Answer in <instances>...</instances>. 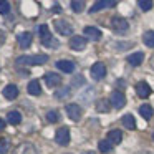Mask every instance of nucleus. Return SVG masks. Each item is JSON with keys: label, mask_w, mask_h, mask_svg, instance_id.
Instances as JSON below:
<instances>
[{"label": "nucleus", "mask_w": 154, "mask_h": 154, "mask_svg": "<svg viewBox=\"0 0 154 154\" xmlns=\"http://www.w3.org/2000/svg\"><path fill=\"white\" fill-rule=\"evenodd\" d=\"M38 33H40V40L45 47H48V48H57L58 47V40L53 38V35L50 33L47 25H40V27H38Z\"/></svg>", "instance_id": "1"}, {"label": "nucleus", "mask_w": 154, "mask_h": 154, "mask_svg": "<svg viewBox=\"0 0 154 154\" xmlns=\"http://www.w3.org/2000/svg\"><path fill=\"white\" fill-rule=\"evenodd\" d=\"M45 61H48L47 55H33V57H18L17 58V63L18 65H43Z\"/></svg>", "instance_id": "2"}, {"label": "nucleus", "mask_w": 154, "mask_h": 154, "mask_svg": "<svg viewBox=\"0 0 154 154\" xmlns=\"http://www.w3.org/2000/svg\"><path fill=\"white\" fill-rule=\"evenodd\" d=\"M53 27L60 35H65V37L73 35V27H71L70 22H66V20H53Z\"/></svg>", "instance_id": "3"}, {"label": "nucleus", "mask_w": 154, "mask_h": 154, "mask_svg": "<svg viewBox=\"0 0 154 154\" xmlns=\"http://www.w3.org/2000/svg\"><path fill=\"white\" fill-rule=\"evenodd\" d=\"M55 141L60 146H68L70 144V129L68 128H58L55 133Z\"/></svg>", "instance_id": "4"}, {"label": "nucleus", "mask_w": 154, "mask_h": 154, "mask_svg": "<svg viewBox=\"0 0 154 154\" xmlns=\"http://www.w3.org/2000/svg\"><path fill=\"white\" fill-rule=\"evenodd\" d=\"M65 111H66L68 118H70L71 121H80L81 119V114H83L80 104H75V103L66 104V106H65Z\"/></svg>", "instance_id": "5"}, {"label": "nucleus", "mask_w": 154, "mask_h": 154, "mask_svg": "<svg viewBox=\"0 0 154 154\" xmlns=\"http://www.w3.org/2000/svg\"><path fill=\"white\" fill-rule=\"evenodd\" d=\"M90 73H91V76H93V80H103V78L106 76V66H104V63H101V61H96V63L91 66Z\"/></svg>", "instance_id": "6"}, {"label": "nucleus", "mask_w": 154, "mask_h": 154, "mask_svg": "<svg viewBox=\"0 0 154 154\" xmlns=\"http://www.w3.org/2000/svg\"><path fill=\"white\" fill-rule=\"evenodd\" d=\"M70 48L75 51H81L86 48V38L81 37V35H73L70 40Z\"/></svg>", "instance_id": "7"}, {"label": "nucleus", "mask_w": 154, "mask_h": 154, "mask_svg": "<svg viewBox=\"0 0 154 154\" xmlns=\"http://www.w3.org/2000/svg\"><path fill=\"white\" fill-rule=\"evenodd\" d=\"M109 101L116 109H121V108L126 104V98H124V94L121 93V91H113L111 96H109Z\"/></svg>", "instance_id": "8"}, {"label": "nucleus", "mask_w": 154, "mask_h": 154, "mask_svg": "<svg viewBox=\"0 0 154 154\" xmlns=\"http://www.w3.org/2000/svg\"><path fill=\"white\" fill-rule=\"evenodd\" d=\"M14 154H38L37 152V147L30 143H23V144H18L17 147L14 149Z\"/></svg>", "instance_id": "9"}, {"label": "nucleus", "mask_w": 154, "mask_h": 154, "mask_svg": "<svg viewBox=\"0 0 154 154\" xmlns=\"http://www.w3.org/2000/svg\"><path fill=\"white\" fill-rule=\"evenodd\" d=\"M109 7H116V2L114 0H101V2H94L93 7L90 8V14H94V12H100L103 8H109Z\"/></svg>", "instance_id": "10"}, {"label": "nucleus", "mask_w": 154, "mask_h": 154, "mask_svg": "<svg viewBox=\"0 0 154 154\" xmlns=\"http://www.w3.org/2000/svg\"><path fill=\"white\" fill-rule=\"evenodd\" d=\"M111 27L116 32H126L128 28H129V25H128V22L124 20L123 17H114L113 20H111Z\"/></svg>", "instance_id": "11"}, {"label": "nucleus", "mask_w": 154, "mask_h": 154, "mask_svg": "<svg viewBox=\"0 0 154 154\" xmlns=\"http://www.w3.org/2000/svg\"><path fill=\"white\" fill-rule=\"evenodd\" d=\"M136 94L139 98H143V100L147 98L151 94V86L146 83V81H139V83L136 85Z\"/></svg>", "instance_id": "12"}, {"label": "nucleus", "mask_w": 154, "mask_h": 154, "mask_svg": "<svg viewBox=\"0 0 154 154\" xmlns=\"http://www.w3.org/2000/svg\"><path fill=\"white\" fill-rule=\"evenodd\" d=\"M57 68L61 71H65V73H73L75 71V63L70 60H58L57 61Z\"/></svg>", "instance_id": "13"}, {"label": "nucleus", "mask_w": 154, "mask_h": 154, "mask_svg": "<svg viewBox=\"0 0 154 154\" xmlns=\"http://www.w3.org/2000/svg\"><path fill=\"white\" fill-rule=\"evenodd\" d=\"M45 83L50 88H55V86H58V85H61V76L57 73H47L45 75Z\"/></svg>", "instance_id": "14"}, {"label": "nucleus", "mask_w": 154, "mask_h": 154, "mask_svg": "<svg viewBox=\"0 0 154 154\" xmlns=\"http://www.w3.org/2000/svg\"><path fill=\"white\" fill-rule=\"evenodd\" d=\"M17 38H18V45H20L22 48H28L32 45V40H33L30 32H23V33H20Z\"/></svg>", "instance_id": "15"}, {"label": "nucleus", "mask_w": 154, "mask_h": 154, "mask_svg": "<svg viewBox=\"0 0 154 154\" xmlns=\"http://www.w3.org/2000/svg\"><path fill=\"white\" fill-rule=\"evenodd\" d=\"M4 96L7 98V100H15V98L18 96V88L15 86V85H7V86L4 88Z\"/></svg>", "instance_id": "16"}, {"label": "nucleus", "mask_w": 154, "mask_h": 154, "mask_svg": "<svg viewBox=\"0 0 154 154\" xmlns=\"http://www.w3.org/2000/svg\"><path fill=\"white\" fill-rule=\"evenodd\" d=\"M85 35H88V38L93 40V42L101 40V32L98 30L96 27H86V28H85Z\"/></svg>", "instance_id": "17"}, {"label": "nucleus", "mask_w": 154, "mask_h": 154, "mask_svg": "<svg viewBox=\"0 0 154 154\" xmlns=\"http://www.w3.org/2000/svg\"><path fill=\"white\" fill-rule=\"evenodd\" d=\"M108 141H109L111 144H119L121 141H123V133H121L119 129H113L108 133Z\"/></svg>", "instance_id": "18"}, {"label": "nucleus", "mask_w": 154, "mask_h": 154, "mask_svg": "<svg viewBox=\"0 0 154 154\" xmlns=\"http://www.w3.org/2000/svg\"><path fill=\"white\" fill-rule=\"evenodd\" d=\"M128 61H129V65H133V66H139V65L144 61V53L136 51V53H133V55L128 57Z\"/></svg>", "instance_id": "19"}, {"label": "nucleus", "mask_w": 154, "mask_h": 154, "mask_svg": "<svg viewBox=\"0 0 154 154\" xmlns=\"http://www.w3.org/2000/svg\"><path fill=\"white\" fill-rule=\"evenodd\" d=\"M121 123H123V126L126 128V129H131V131L136 129V119H134L133 114H124Z\"/></svg>", "instance_id": "20"}, {"label": "nucleus", "mask_w": 154, "mask_h": 154, "mask_svg": "<svg viewBox=\"0 0 154 154\" xmlns=\"http://www.w3.org/2000/svg\"><path fill=\"white\" fill-rule=\"evenodd\" d=\"M28 93L33 94V96H38L42 93V86H40V81L38 80H32L28 83Z\"/></svg>", "instance_id": "21"}, {"label": "nucleus", "mask_w": 154, "mask_h": 154, "mask_svg": "<svg viewBox=\"0 0 154 154\" xmlns=\"http://www.w3.org/2000/svg\"><path fill=\"white\" fill-rule=\"evenodd\" d=\"M109 104H111V101L109 100H98L96 101V111L98 113H108L109 111Z\"/></svg>", "instance_id": "22"}, {"label": "nucleus", "mask_w": 154, "mask_h": 154, "mask_svg": "<svg viewBox=\"0 0 154 154\" xmlns=\"http://www.w3.org/2000/svg\"><path fill=\"white\" fill-rule=\"evenodd\" d=\"M139 114L144 118V119H151L152 114H154V111H152V108H151L149 104H143V106L139 108Z\"/></svg>", "instance_id": "23"}, {"label": "nucleus", "mask_w": 154, "mask_h": 154, "mask_svg": "<svg viewBox=\"0 0 154 154\" xmlns=\"http://www.w3.org/2000/svg\"><path fill=\"white\" fill-rule=\"evenodd\" d=\"M7 119L10 124H20L22 123V114L18 113V111H10V113L7 114Z\"/></svg>", "instance_id": "24"}, {"label": "nucleus", "mask_w": 154, "mask_h": 154, "mask_svg": "<svg viewBox=\"0 0 154 154\" xmlns=\"http://www.w3.org/2000/svg\"><path fill=\"white\" fill-rule=\"evenodd\" d=\"M98 147H100V151H101V152H104V154H108V152L113 151V144H111L108 139L100 141V143H98Z\"/></svg>", "instance_id": "25"}, {"label": "nucleus", "mask_w": 154, "mask_h": 154, "mask_svg": "<svg viewBox=\"0 0 154 154\" xmlns=\"http://www.w3.org/2000/svg\"><path fill=\"white\" fill-rule=\"evenodd\" d=\"M143 42H144L146 47L154 48V32H146V33L143 35Z\"/></svg>", "instance_id": "26"}, {"label": "nucleus", "mask_w": 154, "mask_h": 154, "mask_svg": "<svg viewBox=\"0 0 154 154\" xmlns=\"http://www.w3.org/2000/svg\"><path fill=\"white\" fill-rule=\"evenodd\" d=\"M53 96L57 98V100H63V98H68V96H70V88H61V90L55 91Z\"/></svg>", "instance_id": "27"}, {"label": "nucleus", "mask_w": 154, "mask_h": 154, "mask_svg": "<svg viewBox=\"0 0 154 154\" xmlns=\"http://www.w3.org/2000/svg\"><path fill=\"white\" fill-rule=\"evenodd\" d=\"M8 149H10V141L7 137H2L0 139V154H7Z\"/></svg>", "instance_id": "28"}, {"label": "nucleus", "mask_w": 154, "mask_h": 154, "mask_svg": "<svg viewBox=\"0 0 154 154\" xmlns=\"http://www.w3.org/2000/svg\"><path fill=\"white\" fill-rule=\"evenodd\" d=\"M71 8H73V12L80 14V12H83V8H85V2L83 0H73V2H71Z\"/></svg>", "instance_id": "29"}, {"label": "nucleus", "mask_w": 154, "mask_h": 154, "mask_svg": "<svg viewBox=\"0 0 154 154\" xmlns=\"http://www.w3.org/2000/svg\"><path fill=\"white\" fill-rule=\"evenodd\" d=\"M137 5H139V8L143 12H149L151 8H152V2H151V0H139Z\"/></svg>", "instance_id": "30"}, {"label": "nucleus", "mask_w": 154, "mask_h": 154, "mask_svg": "<svg viewBox=\"0 0 154 154\" xmlns=\"http://www.w3.org/2000/svg\"><path fill=\"white\" fill-rule=\"evenodd\" d=\"M47 119L50 121V123H57L58 119H60V116H58V111H48V114H47Z\"/></svg>", "instance_id": "31"}, {"label": "nucleus", "mask_w": 154, "mask_h": 154, "mask_svg": "<svg viewBox=\"0 0 154 154\" xmlns=\"http://www.w3.org/2000/svg\"><path fill=\"white\" fill-rule=\"evenodd\" d=\"M8 12H10V4H8V2H0V14L5 15V14H8Z\"/></svg>", "instance_id": "32"}, {"label": "nucleus", "mask_w": 154, "mask_h": 154, "mask_svg": "<svg viewBox=\"0 0 154 154\" xmlns=\"http://www.w3.org/2000/svg\"><path fill=\"white\" fill-rule=\"evenodd\" d=\"M5 38H7V37H5V33H4L2 30H0V47H2V45L5 43Z\"/></svg>", "instance_id": "33"}, {"label": "nucleus", "mask_w": 154, "mask_h": 154, "mask_svg": "<svg viewBox=\"0 0 154 154\" xmlns=\"http://www.w3.org/2000/svg\"><path fill=\"white\" fill-rule=\"evenodd\" d=\"M51 10H53L55 14H60V12H61V7H60V5H58V4H55V5H53V8H51Z\"/></svg>", "instance_id": "34"}, {"label": "nucleus", "mask_w": 154, "mask_h": 154, "mask_svg": "<svg viewBox=\"0 0 154 154\" xmlns=\"http://www.w3.org/2000/svg\"><path fill=\"white\" fill-rule=\"evenodd\" d=\"M4 129H5V121L0 118V131H4Z\"/></svg>", "instance_id": "35"}, {"label": "nucleus", "mask_w": 154, "mask_h": 154, "mask_svg": "<svg viewBox=\"0 0 154 154\" xmlns=\"http://www.w3.org/2000/svg\"><path fill=\"white\" fill-rule=\"evenodd\" d=\"M151 66L154 68V55H152V58H151Z\"/></svg>", "instance_id": "36"}, {"label": "nucleus", "mask_w": 154, "mask_h": 154, "mask_svg": "<svg viewBox=\"0 0 154 154\" xmlns=\"http://www.w3.org/2000/svg\"><path fill=\"white\" fill-rule=\"evenodd\" d=\"M85 154H94V152H93V151H88V152H85Z\"/></svg>", "instance_id": "37"}, {"label": "nucleus", "mask_w": 154, "mask_h": 154, "mask_svg": "<svg viewBox=\"0 0 154 154\" xmlns=\"http://www.w3.org/2000/svg\"><path fill=\"white\" fill-rule=\"evenodd\" d=\"M152 139H154V133H152Z\"/></svg>", "instance_id": "38"}]
</instances>
